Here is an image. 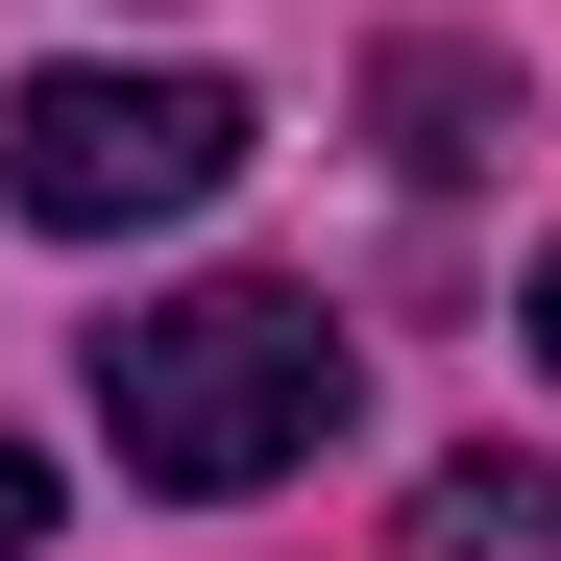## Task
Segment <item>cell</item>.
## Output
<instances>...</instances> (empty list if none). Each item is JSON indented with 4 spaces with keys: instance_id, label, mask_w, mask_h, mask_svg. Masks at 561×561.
I'll return each mask as SVG.
<instances>
[{
    "instance_id": "cell-6",
    "label": "cell",
    "mask_w": 561,
    "mask_h": 561,
    "mask_svg": "<svg viewBox=\"0 0 561 561\" xmlns=\"http://www.w3.org/2000/svg\"><path fill=\"white\" fill-rule=\"evenodd\" d=\"M537 366H561V244H537Z\"/></svg>"
},
{
    "instance_id": "cell-5",
    "label": "cell",
    "mask_w": 561,
    "mask_h": 561,
    "mask_svg": "<svg viewBox=\"0 0 561 561\" xmlns=\"http://www.w3.org/2000/svg\"><path fill=\"white\" fill-rule=\"evenodd\" d=\"M25 537H49V463H25V439H0V561H25Z\"/></svg>"
},
{
    "instance_id": "cell-1",
    "label": "cell",
    "mask_w": 561,
    "mask_h": 561,
    "mask_svg": "<svg viewBox=\"0 0 561 561\" xmlns=\"http://www.w3.org/2000/svg\"><path fill=\"white\" fill-rule=\"evenodd\" d=\"M342 318L318 294H268V268H220V294H171V318H123L99 342V415H123V489H171V513H220V489H268V463H318L342 439Z\"/></svg>"
},
{
    "instance_id": "cell-2",
    "label": "cell",
    "mask_w": 561,
    "mask_h": 561,
    "mask_svg": "<svg viewBox=\"0 0 561 561\" xmlns=\"http://www.w3.org/2000/svg\"><path fill=\"white\" fill-rule=\"evenodd\" d=\"M244 73H25V123H0V196L49 244H123V220H196L244 171Z\"/></svg>"
},
{
    "instance_id": "cell-4",
    "label": "cell",
    "mask_w": 561,
    "mask_h": 561,
    "mask_svg": "<svg viewBox=\"0 0 561 561\" xmlns=\"http://www.w3.org/2000/svg\"><path fill=\"white\" fill-rule=\"evenodd\" d=\"M415 561H561V489H537V463H439V489H415Z\"/></svg>"
},
{
    "instance_id": "cell-3",
    "label": "cell",
    "mask_w": 561,
    "mask_h": 561,
    "mask_svg": "<svg viewBox=\"0 0 561 561\" xmlns=\"http://www.w3.org/2000/svg\"><path fill=\"white\" fill-rule=\"evenodd\" d=\"M366 123H391V171H489V147H513V73H489V49H391Z\"/></svg>"
}]
</instances>
